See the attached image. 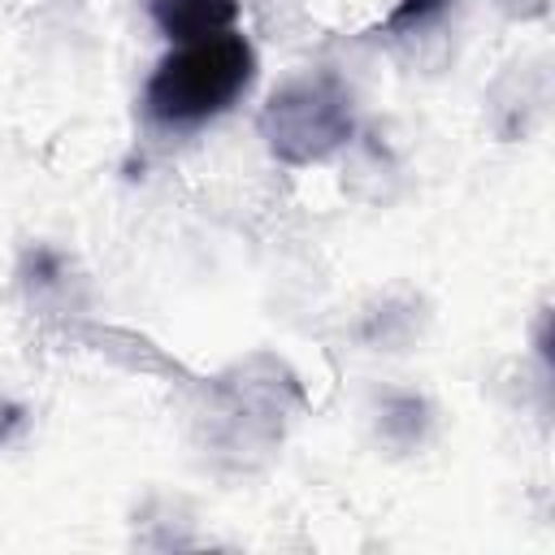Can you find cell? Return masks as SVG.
Returning <instances> with one entry per match:
<instances>
[{
  "label": "cell",
  "instance_id": "obj_4",
  "mask_svg": "<svg viewBox=\"0 0 555 555\" xmlns=\"http://www.w3.org/2000/svg\"><path fill=\"white\" fill-rule=\"evenodd\" d=\"M429 408L416 399V395H395L390 403H386V421H382V429L386 434H395L399 425H403V434H399V442H416L421 434H425V425H429V416H425Z\"/></svg>",
  "mask_w": 555,
  "mask_h": 555
},
{
  "label": "cell",
  "instance_id": "obj_3",
  "mask_svg": "<svg viewBox=\"0 0 555 555\" xmlns=\"http://www.w3.org/2000/svg\"><path fill=\"white\" fill-rule=\"evenodd\" d=\"M152 22L165 39L195 43L208 35H221L238 17V0H152Z\"/></svg>",
  "mask_w": 555,
  "mask_h": 555
},
{
  "label": "cell",
  "instance_id": "obj_5",
  "mask_svg": "<svg viewBox=\"0 0 555 555\" xmlns=\"http://www.w3.org/2000/svg\"><path fill=\"white\" fill-rule=\"evenodd\" d=\"M447 4H455V0H395V9L377 22V30L382 35H399V30H416V26H425L429 17H438Z\"/></svg>",
  "mask_w": 555,
  "mask_h": 555
},
{
  "label": "cell",
  "instance_id": "obj_1",
  "mask_svg": "<svg viewBox=\"0 0 555 555\" xmlns=\"http://www.w3.org/2000/svg\"><path fill=\"white\" fill-rule=\"evenodd\" d=\"M256 78V48L234 35H208L195 43H182L169 52L147 87H143V113L156 126H199L217 113H225Z\"/></svg>",
  "mask_w": 555,
  "mask_h": 555
},
{
  "label": "cell",
  "instance_id": "obj_2",
  "mask_svg": "<svg viewBox=\"0 0 555 555\" xmlns=\"http://www.w3.org/2000/svg\"><path fill=\"white\" fill-rule=\"evenodd\" d=\"M260 139L282 165L330 160L356 134L351 91L338 74H299L286 78L260 108Z\"/></svg>",
  "mask_w": 555,
  "mask_h": 555
}]
</instances>
